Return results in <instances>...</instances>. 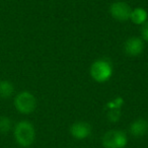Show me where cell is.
<instances>
[{"label":"cell","mask_w":148,"mask_h":148,"mask_svg":"<svg viewBox=\"0 0 148 148\" xmlns=\"http://www.w3.org/2000/svg\"><path fill=\"white\" fill-rule=\"evenodd\" d=\"M90 75L97 82L105 83L113 75V66L107 59H99L90 66Z\"/></svg>","instance_id":"2"},{"label":"cell","mask_w":148,"mask_h":148,"mask_svg":"<svg viewBox=\"0 0 148 148\" xmlns=\"http://www.w3.org/2000/svg\"><path fill=\"white\" fill-rule=\"evenodd\" d=\"M141 35H142V39H143L144 41L148 42V21H146L144 25H142Z\"/></svg>","instance_id":"14"},{"label":"cell","mask_w":148,"mask_h":148,"mask_svg":"<svg viewBox=\"0 0 148 148\" xmlns=\"http://www.w3.org/2000/svg\"><path fill=\"white\" fill-rule=\"evenodd\" d=\"M14 107L19 113L27 114L33 113L37 107V99L33 93L29 91H21L15 97Z\"/></svg>","instance_id":"3"},{"label":"cell","mask_w":148,"mask_h":148,"mask_svg":"<svg viewBox=\"0 0 148 148\" xmlns=\"http://www.w3.org/2000/svg\"><path fill=\"white\" fill-rule=\"evenodd\" d=\"M123 103H124V99H122V97H116V99H114L113 101H111L110 103H108L107 109L108 110H114V109L121 110Z\"/></svg>","instance_id":"12"},{"label":"cell","mask_w":148,"mask_h":148,"mask_svg":"<svg viewBox=\"0 0 148 148\" xmlns=\"http://www.w3.org/2000/svg\"><path fill=\"white\" fill-rule=\"evenodd\" d=\"M143 49H144L143 40L137 37H133L128 39L125 42V45H124V51L126 52V54H128L129 56H132V57L140 55L143 52Z\"/></svg>","instance_id":"7"},{"label":"cell","mask_w":148,"mask_h":148,"mask_svg":"<svg viewBox=\"0 0 148 148\" xmlns=\"http://www.w3.org/2000/svg\"><path fill=\"white\" fill-rule=\"evenodd\" d=\"M110 12L112 16L115 19L120 21H129L131 16L132 8L123 1H117L114 2L110 7Z\"/></svg>","instance_id":"5"},{"label":"cell","mask_w":148,"mask_h":148,"mask_svg":"<svg viewBox=\"0 0 148 148\" xmlns=\"http://www.w3.org/2000/svg\"><path fill=\"white\" fill-rule=\"evenodd\" d=\"M130 19L135 25H142L148 21V12L142 7H137L135 9H132Z\"/></svg>","instance_id":"9"},{"label":"cell","mask_w":148,"mask_h":148,"mask_svg":"<svg viewBox=\"0 0 148 148\" xmlns=\"http://www.w3.org/2000/svg\"><path fill=\"white\" fill-rule=\"evenodd\" d=\"M127 143V135L122 130L108 131L103 137V145L105 148H125Z\"/></svg>","instance_id":"4"},{"label":"cell","mask_w":148,"mask_h":148,"mask_svg":"<svg viewBox=\"0 0 148 148\" xmlns=\"http://www.w3.org/2000/svg\"><path fill=\"white\" fill-rule=\"evenodd\" d=\"M14 138L19 146L29 147L36 138V130L34 125L29 121H21L15 125Z\"/></svg>","instance_id":"1"},{"label":"cell","mask_w":148,"mask_h":148,"mask_svg":"<svg viewBox=\"0 0 148 148\" xmlns=\"http://www.w3.org/2000/svg\"><path fill=\"white\" fill-rule=\"evenodd\" d=\"M12 122L8 117H0V134H6L10 131Z\"/></svg>","instance_id":"11"},{"label":"cell","mask_w":148,"mask_h":148,"mask_svg":"<svg viewBox=\"0 0 148 148\" xmlns=\"http://www.w3.org/2000/svg\"><path fill=\"white\" fill-rule=\"evenodd\" d=\"M14 86L8 80H0V97L8 99L13 95Z\"/></svg>","instance_id":"10"},{"label":"cell","mask_w":148,"mask_h":148,"mask_svg":"<svg viewBox=\"0 0 148 148\" xmlns=\"http://www.w3.org/2000/svg\"><path fill=\"white\" fill-rule=\"evenodd\" d=\"M70 133H71L72 137L77 140L86 139L91 134V126L86 122H75L70 127Z\"/></svg>","instance_id":"6"},{"label":"cell","mask_w":148,"mask_h":148,"mask_svg":"<svg viewBox=\"0 0 148 148\" xmlns=\"http://www.w3.org/2000/svg\"><path fill=\"white\" fill-rule=\"evenodd\" d=\"M129 131L134 137H142L148 132V122L145 119H137L132 122Z\"/></svg>","instance_id":"8"},{"label":"cell","mask_w":148,"mask_h":148,"mask_svg":"<svg viewBox=\"0 0 148 148\" xmlns=\"http://www.w3.org/2000/svg\"><path fill=\"white\" fill-rule=\"evenodd\" d=\"M120 117H121V110H119V109L109 110V113H108V119H109L111 122L115 123V122L119 121Z\"/></svg>","instance_id":"13"}]
</instances>
